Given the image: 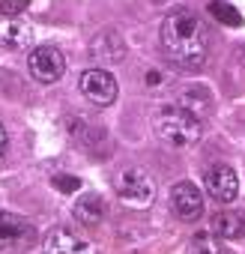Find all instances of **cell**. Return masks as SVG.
<instances>
[{"label":"cell","instance_id":"13","mask_svg":"<svg viewBox=\"0 0 245 254\" xmlns=\"http://www.w3.org/2000/svg\"><path fill=\"white\" fill-rule=\"evenodd\" d=\"M72 212H75L78 224H84V227H96V224L105 218V206H102V197H99V194H84V197H78V203L72 206Z\"/></svg>","mask_w":245,"mask_h":254},{"label":"cell","instance_id":"8","mask_svg":"<svg viewBox=\"0 0 245 254\" xmlns=\"http://www.w3.org/2000/svg\"><path fill=\"white\" fill-rule=\"evenodd\" d=\"M171 206H174V212H177L183 221H194V218H200V212H203V194H200V189L191 186V183H177L174 191H171Z\"/></svg>","mask_w":245,"mask_h":254},{"label":"cell","instance_id":"15","mask_svg":"<svg viewBox=\"0 0 245 254\" xmlns=\"http://www.w3.org/2000/svg\"><path fill=\"white\" fill-rule=\"evenodd\" d=\"M209 15H215L221 24H227V27H239L242 24V15L230 6V3H224V0H209Z\"/></svg>","mask_w":245,"mask_h":254},{"label":"cell","instance_id":"9","mask_svg":"<svg viewBox=\"0 0 245 254\" xmlns=\"http://www.w3.org/2000/svg\"><path fill=\"white\" fill-rule=\"evenodd\" d=\"M33 42V27L18 18V15H6L0 21V48L6 51H24Z\"/></svg>","mask_w":245,"mask_h":254},{"label":"cell","instance_id":"5","mask_svg":"<svg viewBox=\"0 0 245 254\" xmlns=\"http://www.w3.org/2000/svg\"><path fill=\"white\" fill-rule=\"evenodd\" d=\"M78 87H81V93H84L93 105H111V102L117 99V81H114V75L105 72V69H87V72L81 75Z\"/></svg>","mask_w":245,"mask_h":254},{"label":"cell","instance_id":"10","mask_svg":"<svg viewBox=\"0 0 245 254\" xmlns=\"http://www.w3.org/2000/svg\"><path fill=\"white\" fill-rule=\"evenodd\" d=\"M209 230L221 239H242L245 236V209H224L212 215Z\"/></svg>","mask_w":245,"mask_h":254},{"label":"cell","instance_id":"14","mask_svg":"<svg viewBox=\"0 0 245 254\" xmlns=\"http://www.w3.org/2000/svg\"><path fill=\"white\" fill-rule=\"evenodd\" d=\"M185 254H227V245L215 233H200L185 245Z\"/></svg>","mask_w":245,"mask_h":254},{"label":"cell","instance_id":"4","mask_svg":"<svg viewBox=\"0 0 245 254\" xmlns=\"http://www.w3.org/2000/svg\"><path fill=\"white\" fill-rule=\"evenodd\" d=\"M27 66H30V75H33L39 84H54V81H60L63 72H66V57H63V51L54 48V45H39V48L30 54Z\"/></svg>","mask_w":245,"mask_h":254},{"label":"cell","instance_id":"12","mask_svg":"<svg viewBox=\"0 0 245 254\" xmlns=\"http://www.w3.org/2000/svg\"><path fill=\"white\" fill-rule=\"evenodd\" d=\"M30 224L27 218L15 215V212H6V209H0V248H9L15 242H21L27 236Z\"/></svg>","mask_w":245,"mask_h":254},{"label":"cell","instance_id":"16","mask_svg":"<svg viewBox=\"0 0 245 254\" xmlns=\"http://www.w3.org/2000/svg\"><path fill=\"white\" fill-rule=\"evenodd\" d=\"M27 6H30V0H3V3H0L3 15H21Z\"/></svg>","mask_w":245,"mask_h":254},{"label":"cell","instance_id":"3","mask_svg":"<svg viewBox=\"0 0 245 254\" xmlns=\"http://www.w3.org/2000/svg\"><path fill=\"white\" fill-rule=\"evenodd\" d=\"M117 197L132 206V209H147L153 200H156V183L147 171L141 168H129L122 171L120 180H117Z\"/></svg>","mask_w":245,"mask_h":254},{"label":"cell","instance_id":"18","mask_svg":"<svg viewBox=\"0 0 245 254\" xmlns=\"http://www.w3.org/2000/svg\"><path fill=\"white\" fill-rule=\"evenodd\" d=\"M6 150V129H3V123H0V153Z\"/></svg>","mask_w":245,"mask_h":254},{"label":"cell","instance_id":"7","mask_svg":"<svg viewBox=\"0 0 245 254\" xmlns=\"http://www.w3.org/2000/svg\"><path fill=\"white\" fill-rule=\"evenodd\" d=\"M42 254H96V245L87 242L84 236L66 230V227H57V230H51L45 236Z\"/></svg>","mask_w":245,"mask_h":254},{"label":"cell","instance_id":"6","mask_svg":"<svg viewBox=\"0 0 245 254\" xmlns=\"http://www.w3.org/2000/svg\"><path fill=\"white\" fill-rule=\"evenodd\" d=\"M203 183H206V191L215 197V200H221V203H230V200H236V194H239V180H236V171L230 168V165H212V168H206V174H203Z\"/></svg>","mask_w":245,"mask_h":254},{"label":"cell","instance_id":"2","mask_svg":"<svg viewBox=\"0 0 245 254\" xmlns=\"http://www.w3.org/2000/svg\"><path fill=\"white\" fill-rule=\"evenodd\" d=\"M203 120L206 117H200L197 111H191L183 102L180 105H165L156 114V132L171 147H191L203 135Z\"/></svg>","mask_w":245,"mask_h":254},{"label":"cell","instance_id":"11","mask_svg":"<svg viewBox=\"0 0 245 254\" xmlns=\"http://www.w3.org/2000/svg\"><path fill=\"white\" fill-rule=\"evenodd\" d=\"M90 54L96 63H120L122 57H126V45H122V39L117 33H99L90 45Z\"/></svg>","mask_w":245,"mask_h":254},{"label":"cell","instance_id":"1","mask_svg":"<svg viewBox=\"0 0 245 254\" xmlns=\"http://www.w3.org/2000/svg\"><path fill=\"white\" fill-rule=\"evenodd\" d=\"M206 42H209L206 24L194 12H188V9L171 12L165 18V24H162V48L180 66L200 63L206 57Z\"/></svg>","mask_w":245,"mask_h":254},{"label":"cell","instance_id":"17","mask_svg":"<svg viewBox=\"0 0 245 254\" xmlns=\"http://www.w3.org/2000/svg\"><path fill=\"white\" fill-rule=\"evenodd\" d=\"M54 186H57L60 191H75V189H78V177H72V174H60V177H54Z\"/></svg>","mask_w":245,"mask_h":254}]
</instances>
